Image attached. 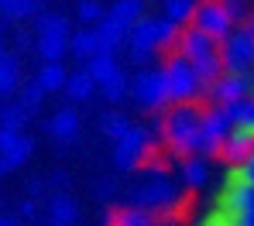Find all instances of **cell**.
Segmentation results:
<instances>
[{
    "mask_svg": "<svg viewBox=\"0 0 254 226\" xmlns=\"http://www.w3.org/2000/svg\"><path fill=\"white\" fill-rule=\"evenodd\" d=\"M199 117H203V106H199V103H169V106H165L158 134H162V144H165L169 154H175V158L196 154Z\"/></svg>",
    "mask_w": 254,
    "mask_h": 226,
    "instance_id": "6da1fadb",
    "label": "cell"
},
{
    "mask_svg": "<svg viewBox=\"0 0 254 226\" xmlns=\"http://www.w3.org/2000/svg\"><path fill=\"white\" fill-rule=\"evenodd\" d=\"M158 69H162V79H165L169 103H196V99L203 96V86H199V79H196L192 65H189L182 55L169 51V58H165Z\"/></svg>",
    "mask_w": 254,
    "mask_h": 226,
    "instance_id": "7a4b0ae2",
    "label": "cell"
},
{
    "mask_svg": "<svg viewBox=\"0 0 254 226\" xmlns=\"http://www.w3.org/2000/svg\"><path fill=\"white\" fill-rule=\"evenodd\" d=\"M130 202L148 209V213H175V209H182V188L169 175L165 179H148L130 192Z\"/></svg>",
    "mask_w": 254,
    "mask_h": 226,
    "instance_id": "3957f363",
    "label": "cell"
},
{
    "mask_svg": "<svg viewBox=\"0 0 254 226\" xmlns=\"http://www.w3.org/2000/svg\"><path fill=\"white\" fill-rule=\"evenodd\" d=\"M151 154H155V140H151V131H144V127L130 124V131L121 140H114V165L121 172H137Z\"/></svg>",
    "mask_w": 254,
    "mask_h": 226,
    "instance_id": "277c9868",
    "label": "cell"
},
{
    "mask_svg": "<svg viewBox=\"0 0 254 226\" xmlns=\"http://www.w3.org/2000/svg\"><path fill=\"white\" fill-rule=\"evenodd\" d=\"M230 120H227V113H223V106H203V117H199V134H196V154H203V158H216L220 154V147H223V137L230 134Z\"/></svg>",
    "mask_w": 254,
    "mask_h": 226,
    "instance_id": "5b68a950",
    "label": "cell"
},
{
    "mask_svg": "<svg viewBox=\"0 0 254 226\" xmlns=\"http://www.w3.org/2000/svg\"><path fill=\"white\" fill-rule=\"evenodd\" d=\"M216 55H220L223 72H254V38L241 24L216 45Z\"/></svg>",
    "mask_w": 254,
    "mask_h": 226,
    "instance_id": "8992f818",
    "label": "cell"
},
{
    "mask_svg": "<svg viewBox=\"0 0 254 226\" xmlns=\"http://www.w3.org/2000/svg\"><path fill=\"white\" fill-rule=\"evenodd\" d=\"M127 96H134L137 106L144 110H165L169 106V92H165V79H162V69H141L134 79H130V90Z\"/></svg>",
    "mask_w": 254,
    "mask_h": 226,
    "instance_id": "52a82bcc",
    "label": "cell"
},
{
    "mask_svg": "<svg viewBox=\"0 0 254 226\" xmlns=\"http://www.w3.org/2000/svg\"><path fill=\"white\" fill-rule=\"evenodd\" d=\"M189 24L199 28V31H206L216 45L237 28V24L230 21V14L223 10V0H196V10H192V21H189Z\"/></svg>",
    "mask_w": 254,
    "mask_h": 226,
    "instance_id": "ba28073f",
    "label": "cell"
},
{
    "mask_svg": "<svg viewBox=\"0 0 254 226\" xmlns=\"http://www.w3.org/2000/svg\"><path fill=\"white\" fill-rule=\"evenodd\" d=\"M244 96H254V72H220V79L206 90V99L216 106L244 99Z\"/></svg>",
    "mask_w": 254,
    "mask_h": 226,
    "instance_id": "9c48e42d",
    "label": "cell"
},
{
    "mask_svg": "<svg viewBox=\"0 0 254 226\" xmlns=\"http://www.w3.org/2000/svg\"><path fill=\"white\" fill-rule=\"evenodd\" d=\"M216 209L227 213V216H234V220L244 216L248 209H254V188L244 185V181H237L230 172H227L223 188H220V195H216Z\"/></svg>",
    "mask_w": 254,
    "mask_h": 226,
    "instance_id": "30bf717a",
    "label": "cell"
},
{
    "mask_svg": "<svg viewBox=\"0 0 254 226\" xmlns=\"http://www.w3.org/2000/svg\"><path fill=\"white\" fill-rule=\"evenodd\" d=\"M172 51L182 55L186 62H199V58H206V55H216V42H213L206 31L186 24V28H179V38H175V48H172Z\"/></svg>",
    "mask_w": 254,
    "mask_h": 226,
    "instance_id": "8fae6325",
    "label": "cell"
},
{
    "mask_svg": "<svg viewBox=\"0 0 254 226\" xmlns=\"http://www.w3.org/2000/svg\"><path fill=\"white\" fill-rule=\"evenodd\" d=\"M251 154H254V131H248V127H230V134L223 137V147H220L216 158H223L227 165H241Z\"/></svg>",
    "mask_w": 254,
    "mask_h": 226,
    "instance_id": "7c38bea8",
    "label": "cell"
},
{
    "mask_svg": "<svg viewBox=\"0 0 254 226\" xmlns=\"http://www.w3.org/2000/svg\"><path fill=\"white\" fill-rule=\"evenodd\" d=\"M48 134L55 140H62V144H72L79 137V113L72 106H59L52 113V120H48Z\"/></svg>",
    "mask_w": 254,
    "mask_h": 226,
    "instance_id": "4fadbf2b",
    "label": "cell"
},
{
    "mask_svg": "<svg viewBox=\"0 0 254 226\" xmlns=\"http://www.w3.org/2000/svg\"><path fill=\"white\" fill-rule=\"evenodd\" d=\"M35 51L42 62H62L69 55V31H45L35 38Z\"/></svg>",
    "mask_w": 254,
    "mask_h": 226,
    "instance_id": "5bb4252c",
    "label": "cell"
},
{
    "mask_svg": "<svg viewBox=\"0 0 254 226\" xmlns=\"http://www.w3.org/2000/svg\"><path fill=\"white\" fill-rule=\"evenodd\" d=\"M93 35H96V42H100V51H121V48H124V38H127V28L117 24L110 14H103V21L93 24Z\"/></svg>",
    "mask_w": 254,
    "mask_h": 226,
    "instance_id": "9a60e30c",
    "label": "cell"
},
{
    "mask_svg": "<svg viewBox=\"0 0 254 226\" xmlns=\"http://www.w3.org/2000/svg\"><path fill=\"white\" fill-rule=\"evenodd\" d=\"M179 175L186 181V188H203L210 181V158H203V154L179 158Z\"/></svg>",
    "mask_w": 254,
    "mask_h": 226,
    "instance_id": "2e32d148",
    "label": "cell"
},
{
    "mask_svg": "<svg viewBox=\"0 0 254 226\" xmlns=\"http://www.w3.org/2000/svg\"><path fill=\"white\" fill-rule=\"evenodd\" d=\"M79 220V206L72 202V195L55 192L48 199V226H72Z\"/></svg>",
    "mask_w": 254,
    "mask_h": 226,
    "instance_id": "e0dca14e",
    "label": "cell"
},
{
    "mask_svg": "<svg viewBox=\"0 0 254 226\" xmlns=\"http://www.w3.org/2000/svg\"><path fill=\"white\" fill-rule=\"evenodd\" d=\"M17 90H21V55L17 51H3L0 55V99H7Z\"/></svg>",
    "mask_w": 254,
    "mask_h": 226,
    "instance_id": "ac0fdd59",
    "label": "cell"
},
{
    "mask_svg": "<svg viewBox=\"0 0 254 226\" xmlns=\"http://www.w3.org/2000/svg\"><path fill=\"white\" fill-rule=\"evenodd\" d=\"M31 151H35V140L28 134H17V140L0 154V175H10L14 168H21V165L31 158Z\"/></svg>",
    "mask_w": 254,
    "mask_h": 226,
    "instance_id": "d6986e66",
    "label": "cell"
},
{
    "mask_svg": "<svg viewBox=\"0 0 254 226\" xmlns=\"http://www.w3.org/2000/svg\"><path fill=\"white\" fill-rule=\"evenodd\" d=\"M83 69H86V76L100 86L107 76H114V72L121 69V65H117V51H96L93 58H86V62H83Z\"/></svg>",
    "mask_w": 254,
    "mask_h": 226,
    "instance_id": "ffe728a7",
    "label": "cell"
},
{
    "mask_svg": "<svg viewBox=\"0 0 254 226\" xmlns=\"http://www.w3.org/2000/svg\"><path fill=\"white\" fill-rule=\"evenodd\" d=\"M100 51V42L93 35V28H79V31H69V55L76 62H86Z\"/></svg>",
    "mask_w": 254,
    "mask_h": 226,
    "instance_id": "44dd1931",
    "label": "cell"
},
{
    "mask_svg": "<svg viewBox=\"0 0 254 226\" xmlns=\"http://www.w3.org/2000/svg\"><path fill=\"white\" fill-rule=\"evenodd\" d=\"M155 223V213H148V209H141V206H121V209H114L110 216H107V226H151Z\"/></svg>",
    "mask_w": 254,
    "mask_h": 226,
    "instance_id": "7402d4cb",
    "label": "cell"
},
{
    "mask_svg": "<svg viewBox=\"0 0 254 226\" xmlns=\"http://www.w3.org/2000/svg\"><path fill=\"white\" fill-rule=\"evenodd\" d=\"M62 92L69 96V103H86V99L96 92V83L86 76V69H79V72H69V76H65Z\"/></svg>",
    "mask_w": 254,
    "mask_h": 226,
    "instance_id": "603a6c76",
    "label": "cell"
},
{
    "mask_svg": "<svg viewBox=\"0 0 254 226\" xmlns=\"http://www.w3.org/2000/svg\"><path fill=\"white\" fill-rule=\"evenodd\" d=\"M65 65L62 62H42V69H38V76H35V83L42 86V92L48 96V92H62V86H65Z\"/></svg>",
    "mask_w": 254,
    "mask_h": 226,
    "instance_id": "cb8c5ba5",
    "label": "cell"
},
{
    "mask_svg": "<svg viewBox=\"0 0 254 226\" xmlns=\"http://www.w3.org/2000/svg\"><path fill=\"white\" fill-rule=\"evenodd\" d=\"M223 113L234 127H248L254 131V96H244V99H234V103H223Z\"/></svg>",
    "mask_w": 254,
    "mask_h": 226,
    "instance_id": "d4e9b609",
    "label": "cell"
},
{
    "mask_svg": "<svg viewBox=\"0 0 254 226\" xmlns=\"http://www.w3.org/2000/svg\"><path fill=\"white\" fill-rule=\"evenodd\" d=\"M42 0H0V17L3 21H28L35 17Z\"/></svg>",
    "mask_w": 254,
    "mask_h": 226,
    "instance_id": "484cf974",
    "label": "cell"
},
{
    "mask_svg": "<svg viewBox=\"0 0 254 226\" xmlns=\"http://www.w3.org/2000/svg\"><path fill=\"white\" fill-rule=\"evenodd\" d=\"M192 65V72H196V79H199V86H203V96L210 90L213 83L220 79V72H223V65H220V55H206V58H199V62H189Z\"/></svg>",
    "mask_w": 254,
    "mask_h": 226,
    "instance_id": "4316f807",
    "label": "cell"
},
{
    "mask_svg": "<svg viewBox=\"0 0 254 226\" xmlns=\"http://www.w3.org/2000/svg\"><path fill=\"white\" fill-rule=\"evenodd\" d=\"M127 90H130V79H127L121 69H117L114 76H107V79H103V83L96 86V92H100V96H103L107 103H121V99L127 96Z\"/></svg>",
    "mask_w": 254,
    "mask_h": 226,
    "instance_id": "83f0119b",
    "label": "cell"
},
{
    "mask_svg": "<svg viewBox=\"0 0 254 226\" xmlns=\"http://www.w3.org/2000/svg\"><path fill=\"white\" fill-rule=\"evenodd\" d=\"M117 24H124V28H130L134 21H141L144 17V0H117L110 10H107Z\"/></svg>",
    "mask_w": 254,
    "mask_h": 226,
    "instance_id": "f1b7e54d",
    "label": "cell"
},
{
    "mask_svg": "<svg viewBox=\"0 0 254 226\" xmlns=\"http://www.w3.org/2000/svg\"><path fill=\"white\" fill-rule=\"evenodd\" d=\"M192 10H196V0H162V17H169L179 28L192 21Z\"/></svg>",
    "mask_w": 254,
    "mask_h": 226,
    "instance_id": "f546056e",
    "label": "cell"
},
{
    "mask_svg": "<svg viewBox=\"0 0 254 226\" xmlns=\"http://www.w3.org/2000/svg\"><path fill=\"white\" fill-rule=\"evenodd\" d=\"M28 117H31V113H28L21 103H3V106H0V127H7V131H24Z\"/></svg>",
    "mask_w": 254,
    "mask_h": 226,
    "instance_id": "4dcf8cb0",
    "label": "cell"
},
{
    "mask_svg": "<svg viewBox=\"0 0 254 226\" xmlns=\"http://www.w3.org/2000/svg\"><path fill=\"white\" fill-rule=\"evenodd\" d=\"M35 31L45 35V31H72V28H69V17H65V14L38 10V14H35Z\"/></svg>",
    "mask_w": 254,
    "mask_h": 226,
    "instance_id": "1f68e13d",
    "label": "cell"
},
{
    "mask_svg": "<svg viewBox=\"0 0 254 226\" xmlns=\"http://www.w3.org/2000/svg\"><path fill=\"white\" fill-rule=\"evenodd\" d=\"M100 131L110 137V140H121V137L130 131V120H127L124 113H103V120H100Z\"/></svg>",
    "mask_w": 254,
    "mask_h": 226,
    "instance_id": "d6a6232c",
    "label": "cell"
},
{
    "mask_svg": "<svg viewBox=\"0 0 254 226\" xmlns=\"http://www.w3.org/2000/svg\"><path fill=\"white\" fill-rule=\"evenodd\" d=\"M103 14H107V7L100 0H79L76 3V17L83 21V28H93L96 21H103Z\"/></svg>",
    "mask_w": 254,
    "mask_h": 226,
    "instance_id": "836d02e7",
    "label": "cell"
},
{
    "mask_svg": "<svg viewBox=\"0 0 254 226\" xmlns=\"http://www.w3.org/2000/svg\"><path fill=\"white\" fill-rule=\"evenodd\" d=\"M17 103H21V106H24L28 113H38V110H42V103H45L42 86H38L35 79H31L28 86H21V99H17Z\"/></svg>",
    "mask_w": 254,
    "mask_h": 226,
    "instance_id": "e575fe53",
    "label": "cell"
},
{
    "mask_svg": "<svg viewBox=\"0 0 254 226\" xmlns=\"http://www.w3.org/2000/svg\"><path fill=\"white\" fill-rule=\"evenodd\" d=\"M251 7H254V0H223V10L230 14L234 24H244V17L251 14Z\"/></svg>",
    "mask_w": 254,
    "mask_h": 226,
    "instance_id": "d590c367",
    "label": "cell"
},
{
    "mask_svg": "<svg viewBox=\"0 0 254 226\" xmlns=\"http://www.w3.org/2000/svg\"><path fill=\"white\" fill-rule=\"evenodd\" d=\"M227 172H230L237 181H244V185H251V188H254V154H251V158H244L241 165H230Z\"/></svg>",
    "mask_w": 254,
    "mask_h": 226,
    "instance_id": "8d00e7d4",
    "label": "cell"
},
{
    "mask_svg": "<svg viewBox=\"0 0 254 226\" xmlns=\"http://www.w3.org/2000/svg\"><path fill=\"white\" fill-rule=\"evenodd\" d=\"M199 226H237V220L227 216V213H220V209H213V213H206V216L199 220Z\"/></svg>",
    "mask_w": 254,
    "mask_h": 226,
    "instance_id": "74e56055",
    "label": "cell"
},
{
    "mask_svg": "<svg viewBox=\"0 0 254 226\" xmlns=\"http://www.w3.org/2000/svg\"><path fill=\"white\" fill-rule=\"evenodd\" d=\"M141 168H144V172H148L151 179H165V175H169V172H165V161L158 158V151H155V154H151V158H148V161H144Z\"/></svg>",
    "mask_w": 254,
    "mask_h": 226,
    "instance_id": "f35d334b",
    "label": "cell"
},
{
    "mask_svg": "<svg viewBox=\"0 0 254 226\" xmlns=\"http://www.w3.org/2000/svg\"><path fill=\"white\" fill-rule=\"evenodd\" d=\"M17 134H24V131H7V127H0V154H3V151L17 140Z\"/></svg>",
    "mask_w": 254,
    "mask_h": 226,
    "instance_id": "ab89813d",
    "label": "cell"
},
{
    "mask_svg": "<svg viewBox=\"0 0 254 226\" xmlns=\"http://www.w3.org/2000/svg\"><path fill=\"white\" fill-rule=\"evenodd\" d=\"M31 45H35V42H31V35H24V31H17V35H14V48H17V55H21V51H28Z\"/></svg>",
    "mask_w": 254,
    "mask_h": 226,
    "instance_id": "60d3db41",
    "label": "cell"
},
{
    "mask_svg": "<svg viewBox=\"0 0 254 226\" xmlns=\"http://www.w3.org/2000/svg\"><path fill=\"white\" fill-rule=\"evenodd\" d=\"M21 216H24V220H35V216H38V202H35V199H24V202H21Z\"/></svg>",
    "mask_w": 254,
    "mask_h": 226,
    "instance_id": "b9f144b4",
    "label": "cell"
},
{
    "mask_svg": "<svg viewBox=\"0 0 254 226\" xmlns=\"http://www.w3.org/2000/svg\"><path fill=\"white\" fill-rule=\"evenodd\" d=\"M241 28H244V31H248V35L254 38V7H251V14L244 17V24H241Z\"/></svg>",
    "mask_w": 254,
    "mask_h": 226,
    "instance_id": "7bdbcfd3",
    "label": "cell"
},
{
    "mask_svg": "<svg viewBox=\"0 0 254 226\" xmlns=\"http://www.w3.org/2000/svg\"><path fill=\"white\" fill-rule=\"evenodd\" d=\"M237 226H254V209H248L244 216H237Z\"/></svg>",
    "mask_w": 254,
    "mask_h": 226,
    "instance_id": "ee69618b",
    "label": "cell"
},
{
    "mask_svg": "<svg viewBox=\"0 0 254 226\" xmlns=\"http://www.w3.org/2000/svg\"><path fill=\"white\" fill-rule=\"evenodd\" d=\"M110 188H114L110 181H100V185H96V195H100V199H107V195H110Z\"/></svg>",
    "mask_w": 254,
    "mask_h": 226,
    "instance_id": "f6af8a7d",
    "label": "cell"
},
{
    "mask_svg": "<svg viewBox=\"0 0 254 226\" xmlns=\"http://www.w3.org/2000/svg\"><path fill=\"white\" fill-rule=\"evenodd\" d=\"M52 185H55V188H65V185H69V175H52Z\"/></svg>",
    "mask_w": 254,
    "mask_h": 226,
    "instance_id": "bcb514c9",
    "label": "cell"
},
{
    "mask_svg": "<svg viewBox=\"0 0 254 226\" xmlns=\"http://www.w3.org/2000/svg\"><path fill=\"white\" fill-rule=\"evenodd\" d=\"M0 226H21L17 220H10V216H0Z\"/></svg>",
    "mask_w": 254,
    "mask_h": 226,
    "instance_id": "7dc6e473",
    "label": "cell"
},
{
    "mask_svg": "<svg viewBox=\"0 0 254 226\" xmlns=\"http://www.w3.org/2000/svg\"><path fill=\"white\" fill-rule=\"evenodd\" d=\"M7 51V45H3V28H0V55Z\"/></svg>",
    "mask_w": 254,
    "mask_h": 226,
    "instance_id": "c3c4849f",
    "label": "cell"
},
{
    "mask_svg": "<svg viewBox=\"0 0 254 226\" xmlns=\"http://www.w3.org/2000/svg\"><path fill=\"white\" fill-rule=\"evenodd\" d=\"M151 226H169V223H158V220H155V223H151Z\"/></svg>",
    "mask_w": 254,
    "mask_h": 226,
    "instance_id": "681fc988",
    "label": "cell"
},
{
    "mask_svg": "<svg viewBox=\"0 0 254 226\" xmlns=\"http://www.w3.org/2000/svg\"><path fill=\"white\" fill-rule=\"evenodd\" d=\"M0 28H3V17H0Z\"/></svg>",
    "mask_w": 254,
    "mask_h": 226,
    "instance_id": "f907efd6",
    "label": "cell"
}]
</instances>
